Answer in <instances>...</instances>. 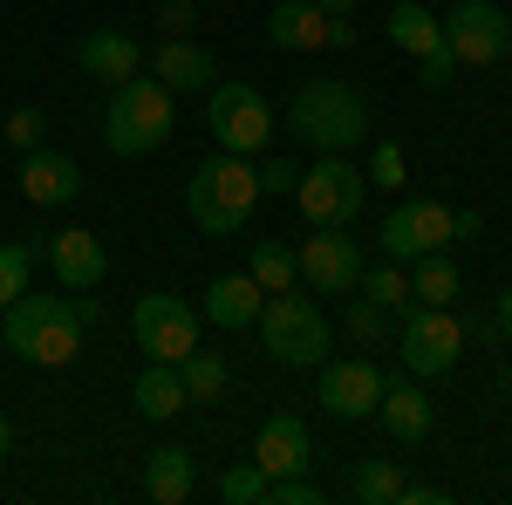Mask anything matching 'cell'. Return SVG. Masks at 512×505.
<instances>
[{"instance_id":"obj_8","label":"cell","mask_w":512,"mask_h":505,"mask_svg":"<svg viewBox=\"0 0 512 505\" xmlns=\"http://www.w3.org/2000/svg\"><path fill=\"white\" fill-rule=\"evenodd\" d=\"M362 198H369V178L349 157H321L315 171H301V185H294V205L308 212V226H355Z\"/></svg>"},{"instance_id":"obj_26","label":"cell","mask_w":512,"mask_h":505,"mask_svg":"<svg viewBox=\"0 0 512 505\" xmlns=\"http://www.w3.org/2000/svg\"><path fill=\"white\" fill-rule=\"evenodd\" d=\"M246 273L260 280V294H280V287L301 280V260H294V246H280V239H253V246H246Z\"/></svg>"},{"instance_id":"obj_17","label":"cell","mask_w":512,"mask_h":505,"mask_svg":"<svg viewBox=\"0 0 512 505\" xmlns=\"http://www.w3.org/2000/svg\"><path fill=\"white\" fill-rule=\"evenodd\" d=\"M151 76L171 89V96H192V89H212V76H219V62L198 48V41L185 35H164L158 55H151Z\"/></svg>"},{"instance_id":"obj_39","label":"cell","mask_w":512,"mask_h":505,"mask_svg":"<svg viewBox=\"0 0 512 505\" xmlns=\"http://www.w3.org/2000/svg\"><path fill=\"white\" fill-rule=\"evenodd\" d=\"M396 505H444V492H437V485H403Z\"/></svg>"},{"instance_id":"obj_23","label":"cell","mask_w":512,"mask_h":505,"mask_svg":"<svg viewBox=\"0 0 512 505\" xmlns=\"http://www.w3.org/2000/svg\"><path fill=\"white\" fill-rule=\"evenodd\" d=\"M144 492H151L158 505H185L198 492L192 451H185V444H158V451H151V465H144Z\"/></svg>"},{"instance_id":"obj_6","label":"cell","mask_w":512,"mask_h":505,"mask_svg":"<svg viewBox=\"0 0 512 505\" xmlns=\"http://www.w3.org/2000/svg\"><path fill=\"white\" fill-rule=\"evenodd\" d=\"M205 123H212V144L219 151H267L274 144V110H267V96L253 89V82H219V89H205Z\"/></svg>"},{"instance_id":"obj_41","label":"cell","mask_w":512,"mask_h":505,"mask_svg":"<svg viewBox=\"0 0 512 505\" xmlns=\"http://www.w3.org/2000/svg\"><path fill=\"white\" fill-rule=\"evenodd\" d=\"M321 14H355V0H321Z\"/></svg>"},{"instance_id":"obj_31","label":"cell","mask_w":512,"mask_h":505,"mask_svg":"<svg viewBox=\"0 0 512 505\" xmlns=\"http://www.w3.org/2000/svg\"><path fill=\"white\" fill-rule=\"evenodd\" d=\"M219 505H267V471L260 465H226L219 471Z\"/></svg>"},{"instance_id":"obj_38","label":"cell","mask_w":512,"mask_h":505,"mask_svg":"<svg viewBox=\"0 0 512 505\" xmlns=\"http://www.w3.org/2000/svg\"><path fill=\"white\" fill-rule=\"evenodd\" d=\"M158 21H164V35H192L198 7H192V0H164V7H158Z\"/></svg>"},{"instance_id":"obj_27","label":"cell","mask_w":512,"mask_h":505,"mask_svg":"<svg viewBox=\"0 0 512 505\" xmlns=\"http://www.w3.org/2000/svg\"><path fill=\"white\" fill-rule=\"evenodd\" d=\"M178 376H185V396H192V403H212V396L226 389L233 369H226V355H219V349H192L185 362H178Z\"/></svg>"},{"instance_id":"obj_24","label":"cell","mask_w":512,"mask_h":505,"mask_svg":"<svg viewBox=\"0 0 512 505\" xmlns=\"http://www.w3.org/2000/svg\"><path fill=\"white\" fill-rule=\"evenodd\" d=\"M383 35H390L396 48H410V55H431L437 41H444V21H437L424 0H396L390 14H383Z\"/></svg>"},{"instance_id":"obj_36","label":"cell","mask_w":512,"mask_h":505,"mask_svg":"<svg viewBox=\"0 0 512 505\" xmlns=\"http://www.w3.org/2000/svg\"><path fill=\"white\" fill-rule=\"evenodd\" d=\"M369 178H376V185H403V151H396L390 137L376 144V157H369Z\"/></svg>"},{"instance_id":"obj_33","label":"cell","mask_w":512,"mask_h":505,"mask_svg":"<svg viewBox=\"0 0 512 505\" xmlns=\"http://www.w3.org/2000/svg\"><path fill=\"white\" fill-rule=\"evenodd\" d=\"M328 492L308 485V471H294V478H267V505H321Z\"/></svg>"},{"instance_id":"obj_15","label":"cell","mask_w":512,"mask_h":505,"mask_svg":"<svg viewBox=\"0 0 512 505\" xmlns=\"http://www.w3.org/2000/svg\"><path fill=\"white\" fill-rule=\"evenodd\" d=\"M253 465L267 471V478H294V471L315 465V430L301 424V417H267L260 424V444H253Z\"/></svg>"},{"instance_id":"obj_40","label":"cell","mask_w":512,"mask_h":505,"mask_svg":"<svg viewBox=\"0 0 512 505\" xmlns=\"http://www.w3.org/2000/svg\"><path fill=\"white\" fill-rule=\"evenodd\" d=\"M492 321H499V335H506V342H512V287H506V294H499V308H492Z\"/></svg>"},{"instance_id":"obj_9","label":"cell","mask_w":512,"mask_h":505,"mask_svg":"<svg viewBox=\"0 0 512 505\" xmlns=\"http://www.w3.org/2000/svg\"><path fill=\"white\" fill-rule=\"evenodd\" d=\"M130 335L151 362H185L198 349V308L178 301V294H137L130 308Z\"/></svg>"},{"instance_id":"obj_25","label":"cell","mask_w":512,"mask_h":505,"mask_svg":"<svg viewBox=\"0 0 512 505\" xmlns=\"http://www.w3.org/2000/svg\"><path fill=\"white\" fill-rule=\"evenodd\" d=\"M410 301H424V308H451V301H458V260H451L444 246H437V253H417Z\"/></svg>"},{"instance_id":"obj_11","label":"cell","mask_w":512,"mask_h":505,"mask_svg":"<svg viewBox=\"0 0 512 505\" xmlns=\"http://www.w3.org/2000/svg\"><path fill=\"white\" fill-rule=\"evenodd\" d=\"M458 239V212L444 198H403L390 219H383V260H417Z\"/></svg>"},{"instance_id":"obj_2","label":"cell","mask_w":512,"mask_h":505,"mask_svg":"<svg viewBox=\"0 0 512 505\" xmlns=\"http://www.w3.org/2000/svg\"><path fill=\"white\" fill-rule=\"evenodd\" d=\"M287 130L321 157H349L362 137H369V103L362 89L342 76H315L287 96Z\"/></svg>"},{"instance_id":"obj_12","label":"cell","mask_w":512,"mask_h":505,"mask_svg":"<svg viewBox=\"0 0 512 505\" xmlns=\"http://www.w3.org/2000/svg\"><path fill=\"white\" fill-rule=\"evenodd\" d=\"M301 280L308 294H355L362 280V246L349 239V226H315V239H301Z\"/></svg>"},{"instance_id":"obj_19","label":"cell","mask_w":512,"mask_h":505,"mask_svg":"<svg viewBox=\"0 0 512 505\" xmlns=\"http://www.w3.org/2000/svg\"><path fill=\"white\" fill-rule=\"evenodd\" d=\"M267 41L287 48V55L328 48V14H321V0H280L274 14H267Z\"/></svg>"},{"instance_id":"obj_18","label":"cell","mask_w":512,"mask_h":505,"mask_svg":"<svg viewBox=\"0 0 512 505\" xmlns=\"http://www.w3.org/2000/svg\"><path fill=\"white\" fill-rule=\"evenodd\" d=\"M76 62H82V76H96V82H110V89H117L123 76H137V69H144V48L123 35V28H96V35L76 41Z\"/></svg>"},{"instance_id":"obj_16","label":"cell","mask_w":512,"mask_h":505,"mask_svg":"<svg viewBox=\"0 0 512 505\" xmlns=\"http://www.w3.org/2000/svg\"><path fill=\"white\" fill-rule=\"evenodd\" d=\"M21 198L28 205H41V212H55V205H76L82 198V171H76V157H62V151H28L21 157Z\"/></svg>"},{"instance_id":"obj_10","label":"cell","mask_w":512,"mask_h":505,"mask_svg":"<svg viewBox=\"0 0 512 505\" xmlns=\"http://www.w3.org/2000/svg\"><path fill=\"white\" fill-rule=\"evenodd\" d=\"M444 41H451V55H458L465 69H492V62L512 55V21L492 0H458V7L444 14Z\"/></svg>"},{"instance_id":"obj_14","label":"cell","mask_w":512,"mask_h":505,"mask_svg":"<svg viewBox=\"0 0 512 505\" xmlns=\"http://www.w3.org/2000/svg\"><path fill=\"white\" fill-rule=\"evenodd\" d=\"M41 260L55 267V280H62L69 294H96V287L110 280V253H103V239H96V233H82V226L55 233L48 246H41Z\"/></svg>"},{"instance_id":"obj_43","label":"cell","mask_w":512,"mask_h":505,"mask_svg":"<svg viewBox=\"0 0 512 505\" xmlns=\"http://www.w3.org/2000/svg\"><path fill=\"white\" fill-rule=\"evenodd\" d=\"M0 349H7V342H0Z\"/></svg>"},{"instance_id":"obj_37","label":"cell","mask_w":512,"mask_h":505,"mask_svg":"<svg viewBox=\"0 0 512 505\" xmlns=\"http://www.w3.org/2000/svg\"><path fill=\"white\" fill-rule=\"evenodd\" d=\"M376 328H383V308L355 294V308H349V335H355V342H376Z\"/></svg>"},{"instance_id":"obj_32","label":"cell","mask_w":512,"mask_h":505,"mask_svg":"<svg viewBox=\"0 0 512 505\" xmlns=\"http://www.w3.org/2000/svg\"><path fill=\"white\" fill-rule=\"evenodd\" d=\"M0 137H7V144H14V151L28 157V151H41V144H48V117H41L35 103H21V110H14V117L0 123Z\"/></svg>"},{"instance_id":"obj_20","label":"cell","mask_w":512,"mask_h":505,"mask_svg":"<svg viewBox=\"0 0 512 505\" xmlns=\"http://www.w3.org/2000/svg\"><path fill=\"white\" fill-rule=\"evenodd\" d=\"M376 417H383V430H390L396 444H424V437H431V424H437V403L417 383H383Z\"/></svg>"},{"instance_id":"obj_30","label":"cell","mask_w":512,"mask_h":505,"mask_svg":"<svg viewBox=\"0 0 512 505\" xmlns=\"http://www.w3.org/2000/svg\"><path fill=\"white\" fill-rule=\"evenodd\" d=\"M35 260H41V246H21V239H7V246H0V314L28 294V273H35Z\"/></svg>"},{"instance_id":"obj_3","label":"cell","mask_w":512,"mask_h":505,"mask_svg":"<svg viewBox=\"0 0 512 505\" xmlns=\"http://www.w3.org/2000/svg\"><path fill=\"white\" fill-rule=\"evenodd\" d=\"M253 205H260V171H253V157L239 151H219L192 171V185H185V212H192V226L205 239H233L246 233V219H253Z\"/></svg>"},{"instance_id":"obj_21","label":"cell","mask_w":512,"mask_h":505,"mask_svg":"<svg viewBox=\"0 0 512 505\" xmlns=\"http://www.w3.org/2000/svg\"><path fill=\"white\" fill-rule=\"evenodd\" d=\"M260 308H267V294H260L253 273H219L205 287V321H219V328H253Z\"/></svg>"},{"instance_id":"obj_1","label":"cell","mask_w":512,"mask_h":505,"mask_svg":"<svg viewBox=\"0 0 512 505\" xmlns=\"http://www.w3.org/2000/svg\"><path fill=\"white\" fill-rule=\"evenodd\" d=\"M89 321H96L89 294H21L14 308L0 314V342L21 362H35V369H69L82 355Z\"/></svg>"},{"instance_id":"obj_4","label":"cell","mask_w":512,"mask_h":505,"mask_svg":"<svg viewBox=\"0 0 512 505\" xmlns=\"http://www.w3.org/2000/svg\"><path fill=\"white\" fill-rule=\"evenodd\" d=\"M178 110H171V89L158 76H123L110 89V110H103V144L117 157H151L171 144Z\"/></svg>"},{"instance_id":"obj_29","label":"cell","mask_w":512,"mask_h":505,"mask_svg":"<svg viewBox=\"0 0 512 505\" xmlns=\"http://www.w3.org/2000/svg\"><path fill=\"white\" fill-rule=\"evenodd\" d=\"M355 294H362V301H376V308L390 314V308H403V301H410V273L396 267V260H376V267H362Z\"/></svg>"},{"instance_id":"obj_22","label":"cell","mask_w":512,"mask_h":505,"mask_svg":"<svg viewBox=\"0 0 512 505\" xmlns=\"http://www.w3.org/2000/svg\"><path fill=\"white\" fill-rule=\"evenodd\" d=\"M130 403H137V417H151V424H171L178 410H192L178 362H151V369L137 376V389H130Z\"/></svg>"},{"instance_id":"obj_28","label":"cell","mask_w":512,"mask_h":505,"mask_svg":"<svg viewBox=\"0 0 512 505\" xmlns=\"http://www.w3.org/2000/svg\"><path fill=\"white\" fill-rule=\"evenodd\" d=\"M349 492L362 505H396V492H403V471H396V458H362L349 478Z\"/></svg>"},{"instance_id":"obj_5","label":"cell","mask_w":512,"mask_h":505,"mask_svg":"<svg viewBox=\"0 0 512 505\" xmlns=\"http://www.w3.org/2000/svg\"><path fill=\"white\" fill-rule=\"evenodd\" d=\"M260 342L274 355L280 369H315L328 362V314L315 308V294H294V287H280L267 294V308H260Z\"/></svg>"},{"instance_id":"obj_7","label":"cell","mask_w":512,"mask_h":505,"mask_svg":"<svg viewBox=\"0 0 512 505\" xmlns=\"http://www.w3.org/2000/svg\"><path fill=\"white\" fill-rule=\"evenodd\" d=\"M396 349H403V369H410V376H451L458 355H465V321L451 308H424V301H417V308L403 314Z\"/></svg>"},{"instance_id":"obj_13","label":"cell","mask_w":512,"mask_h":505,"mask_svg":"<svg viewBox=\"0 0 512 505\" xmlns=\"http://www.w3.org/2000/svg\"><path fill=\"white\" fill-rule=\"evenodd\" d=\"M376 403H383V369L369 362V355H342V362H321V410L328 417H376Z\"/></svg>"},{"instance_id":"obj_35","label":"cell","mask_w":512,"mask_h":505,"mask_svg":"<svg viewBox=\"0 0 512 505\" xmlns=\"http://www.w3.org/2000/svg\"><path fill=\"white\" fill-rule=\"evenodd\" d=\"M253 171H260V198H280V192L301 185V164H294V157H267V164H253Z\"/></svg>"},{"instance_id":"obj_42","label":"cell","mask_w":512,"mask_h":505,"mask_svg":"<svg viewBox=\"0 0 512 505\" xmlns=\"http://www.w3.org/2000/svg\"><path fill=\"white\" fill-rule=\"evenodd\" d=\"M7 451H14V424L0 417V458H7Z\"/></svg>"},{"instance_id":"obj_34","label":"cell","mask_w":512,"mask_h":505,"mask_svg":"<svg viewBox=\"0 0 512 505\" xmlns=\"http://www.w3.org/2000/svg\"><path fill=\"white\" fill-rule=\"evenodd\" d=\"M451 76H458V55H451V41H437L431 55H417V82H424V89H451Z\"/></svg>"}]
</instances>
